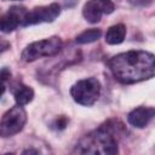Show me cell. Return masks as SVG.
Segmentation results:
<instances>
[{"instance_id":"14","label":"cell","mask_w":155,"mask_h":155,"mask_svg":"<svg viewBox=\"0 0 155 155\" xmlns=\"http://www.w3.org/2000/svg\"><path fill=\"white\" fill-rule=\"evenodd\" d=\"M11 76V71L8 68H1L0 69V82H4L5 80H7Z\"/></svg>"},{"instance_id":"6","label":"cell","mask_w":155,"mask_h":155,"mask_svg":"<svg viewBox=\"0 0 155 155\" xmlns=\"http://www.w3.org/2000/svg\"><path fill=\"white\" fill-rule=\"evenodd\" d=\"M61 13V7L58 4H51L47 6H39L34 7L30 11H27L22 25L28 27L33 24H39V23H48L53 22Z\"/></svg>"},{"instance_id":"10","label":"cell","mask_w":155,"mask_h":155,"mask_svg":"<svg viewBox=\"0 0 155 155\" xmlns=\"http://www.w3.org/2000/svg\"><path fill=\"white\" fill-rule=\"evenodd\" d=\"M126 36V27L124 24L111 25L105 34V42L109 45H119L125 40Z\"/></svg>"},{"instance_id":"3","label":"cell","mask_w":155,"mask_h":155,"mask_svg":"<svg viewBox=\"0 0 155 155\" xmlns=\"http://www.w3.org/2000/svg\"><path fill=\"white\" fill-rule=\"evenodd\" d=\"M62 45V40L58 36L34 41L23 50L21 57L24 62H34L42 57H52L61 51Z\"/></svg>"},{"instance_id":"13","label":"cell","mask_w":155,"mask_h":155,"mask_svg":"<svg viewBox=\"0 0 155 155\" xmlns=\"http://www.w3.org/2000/svg\"><path fill=\"white\" fill-rule=\"evenodd\" d=\"M67 124H68V120H67L64 116H61V117L56 119V121L53 122V126H54V128H57V130H63V128L67 126Z\"/></svg>"},{"instance_id":"12","label":"cell","mask_w":155,"mask_h":155,"mask_svg":"<svg viewBox=\"0 0 155 155\" xmlns=\"http://www.w3.org/2000/svg\"><path fill=\"white\" fill-rule=\"evenodd\" d=\"M33 98H34V91L29 86H21L15 94L16 103L18 105H22V107L28 104L29 102H31Z\"/></svg>"},{"instance_id":"8","label":"cell","mask_w":155,"mask_h":155,"mask_svg":"<svg viewBox=\"0 0 155 155\" xmlns=\"http://www.w3.org/2000/svg\"><path fill=\"white\" fill-rule=\"evenodd\" d=\"M25 13L27 10L24 7H19V6L11 7L7 13L0 16V31L1 33L13 31L19 24H22Z\"/></svg>"},{"instance_id":"7","label":"cell","mask_w":155,"mask_h":155,"mask_svg":"<svg viewBox=\"0 0 155 155\" xmlns=\"http://www.w3.org/2000/svg\"><path fill=\"white\" fill-rule=\"evenodd\" d=\"M115 10L111 0H88L82 7V16L90 23H97L103 15H109Z\"/></svg>"},{"instance_id":"1","label":"cell","mask_w":155,"mask_h":155,"mask_svg":"<svg viewBox=\"0 0 155 155\" xmlns=\"http://www.w3.org/2000/svg\"><path fill=\"white\" fill-rule=\"evenodd\" d=\"M108 67L121 84H136L154 76L155 57L148 51L132 50L111 57Z\"/></svg>"},{"instance_id":"4","label":"cell","mask_w":155,"mask_h":155,"mask_svg":"<svg viewBox=\"0 0 155 155\" xmlns=\"http://www.w3.org/2000/svg\"><path fill=\"white\" fill-rule=\"evenodd\" d=\"M101 93V84L96 78H87L79 80L70 88L73 99L85 107L93 105Z\"/></svg>"},{"instance_id":"2","label":"cell","mask_w":155,"mask_h":155,"mask_svg":"<svg viewBox=\"0 0 155 155\" xmlns=\"http://www.w3.org/2000/svg\"><path fill=\"white\" fill-rule=\"evenodd\" d=\"M121 128L117 121L109 120L98 130L86 134L76 145L75 151L80 154L113 155L117 153V136Z\"/></svg>"},{"instance_id":"16","label":"cell","mask_w":155,"mask_h":155,"mask_svg":"<svg viewBox=\"0 0 155 155\" xmlns=\"http://www.w3.org/2000/svg\"><path fill=\"white\" fill-rule=\"evenodd\" d=\"M10 48V42L7 40H4V39H0V53L8 50Z\"/></svg>"},{"instance_id":"5","label":"cell","mask_w":155,"mask_h":155,"mask_svg":"<svg viewBox=\"0 0 155 155\" xmlns=\"http://www.w3.org/2000/svg\"><path fill=\"white\" fill-rule=\"evenodd\" d=\"M27 122V113L22 105H15L8 109L0 120V137L7 138L23 130Z\"/></svg>"},{"instance_id":"15","label":"cell","mask_w":155,"mask_h":155,"mask_svg":"<svg viewBox=\"0 0 155 155\" xmlns=\"http://www.w3.org/2000/svg\"><path fill=\"white\" fill-rule=\"evenodd\" d=\"M130 2L134 6H148L153 2V0H130Z\"/></svg>"},{"instance_id":"9","label":"cell","mask_w":155,"mask_h":155,"mask_svg":"<svg viewBox=\"0 0 155 155\" xmlns=\"http://www.w3.org/2000/svg\"><path fill=\"white\" fill-rule=\"evenodd\" d=\"M155 110L154 108H149V107H138L136 109H133L128 115H127V120L128 122L137 128H143L145 127L151 119L154 117Z\"/></svg>"},{"instance_id":"11","label":"cell","mask_w":155,"mask_h":155,"mask_svg":"<svg viewBox=\"0 0 155 155\" xmlns=\"http://www.w3.org/2000/svg\"><path fill=\"white\" fill-rule=\"evenodd\" d=\"M102 35V30L98 29V28H92V29H87L82 33H80L78 36H76V42L78 44H91V42H94L97 41Z\"/></svg>"},{"instance_id":"17","label":"cell","mask_w":155,"mask_h":155,"mask_svg":"<svg viewBox=\"0 0 155 155\" xmlns=\"http://www.w3.org/2000/svg\"><path fill=\"white\" fill-rule=\"evenodd\" d=\"M4 92H5V86H4L2 82H0V98H1V96L4 94Z\"/></svg>"}]
</instances>
